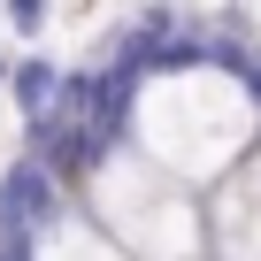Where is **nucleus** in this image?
I'll return each mask as SVG.
<instances>
[{
  "label": "nucleus",
  "mask_w": 261,
  "mask_h": 261,
  "mask_svg": "<svg viewBox=\"0 0 261 261\" xmlns=\"http://www.w3.org/2000/svg\"><path fill=\"white\" fill-rule=\"evenodd\" d=\"M31 261H130L85 207H69V215H54L39 238H31Z\"/></svg>",
  "instance_id": "obj_5"
},
{
  "label": "nucleus",
  "mask_w": 261,
  "mask_h": 261,
  "mask_svg": "<svg viewBox=\"0 0 261 261\" xmlns=\"http://www.w3.org/2000/svg\"><path fill=\"white\" fill-rule=\"evenodd\" d=\"M54 215H69V185L23 146L8 169H0V238H23V246H31Z\"/></svg>",
  "instance_id": "obj_4"
},
{
  "label": "nucleus",
  "mask_w": 261,
  "mask_h": 261,
  "mask_svg": "<svg viewBox=\"0 0 261 261\" xmlns=\"http://www.w3.org/2000/svg\"><path fill=\"white\" fill-rule=\"evenodd\" d=\"M123 146L192 192L223 185L261 146V100H253L246 69H230V62H169V69L139 77L130 115H123Z\"/></svg>",
  "instance_id": "obj_1"
},
{
  "label": "nucleus",
  "mask_w": 261,
  "mask_h": 261,
  "mask_svg": "<svg viewBox=\"0 0 261 261\" xmlns=\"http://www.w3.org/2000/svg\"><path fill=\"white\" fill-rule=\"evenodd\" d=\"M207 253H215V261H261V146L215 185V207H207Z\"/></svg>",
  "instance_id": "obj_3"
},
{
  "label": "nucleus",
  "mask_w": 261,
  "mask_h": 261,
  "mask_svg": "<svg viewBox=\"0 0 261 261\" xmlns=\"http://www.w3.org/2000/svg\"><path fill=\"white\" fill-rule=\"evenodd\" d=\"M0 8H8V23H16V31H23V39H31V31H46V23H54V0H0Z\"/></svg>",
  "instance_id": "obj_7"
},
{
  "label": "nucleus",
  "mask_w": 261,
  "mask_h": 261,
  "mask_svg": "<svg viewBox=\"0 0 261 261\" xmlns=\"http://www.w3.org/2000/svg\"><path fill=\"white\" fill-rule=\"evenodd\" d=\"M62 85H69V77H62L46 54H23V62L8 69V100H16V115H23L31 130H39V123H54V108H62Z\"/></svg>",
  "instance_id": "obj_6"
},
{
  "label": "nucleus",
  "mask_w": 261,
  "mask_h": 261,
  "mask_svg": "<svg viewBox=\"0 0 261 261\" xmlns=\"http://www.w3.org/2000/svg\"><path fill=\"white\" fill-rule=\"evenodd\" d=\"M85 215L130 261H215L207 253V207H200V192L177 185V177H162L130 146H108L85 169Z\"/></svg>",
  "instance_id": "obj_2"
}]
</instances>
